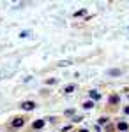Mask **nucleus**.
I'll return each mask as SVG.
<instances>
[{"label": "nucleus", "instance_id": "obj_4", "mask_svg": "<svg viewBox=\"0 0 129 132\" xmlns=\"http://www.w3.org/2000/svg\"><path fill=\"white\" fill-rule=\"evenodd\" d=\"M115 129L119 132H127L129 130V123L127 122H119L117 125H115Z\"/></svg>", "mask_w": 129, "mask_h": 132}, {"label": "nucleus", "instance_id": "obj_20", "mask_svg": "<svg viewBox=\"0 0 129 132\" xmlns=\"http://www.w3.org/2000/svg\"><path fill=\"white\" fill-rule=\"evenodd\" d=\"M78 132H90V130H89V129H80Z\"/></svg>", "mask_w": 129, "mask_h": 132}, {"label": "nucleus", "instance_id": "obj_16", "mask_svg": "<svg viewBox=\"0 0 129 132\" xmlns=\"http://www.w3.org/2000/svg\"><path fill=\"white\" fill-rule=\"evenodd\" d=\"M113 129H115L113 123H108V125H106V132H113Z\"/></svg>", "mask_w": 129, "mask_h": 132}, {"label": "nucleus", "instance_id": "obj_17", "mask_svg": "<svg viewBox=\"0 0 129 132\" xmlns=\"http://www.w3.org/2000/svg\"><path fill=\"white\" fill-rule=\"evenodd\" d=\"M73 129V125H66V127H62V132H69Z\"/></svg>", "mask_w": 129, "mask_h": 132}, {"label": "nucleus", "instance_id": "obj_5", "mask_svg": "<svg viewBox=\"0 0 129 132\" xmlns=\"http://www.w3.org/2000/svg\"><path fill=\"white\" fill-rule=\"evenodd\" d=\"M89 95L92 101H101V92H97V90H90Z\"/></svg>", "mask_w": 129, "mask_h": 132}, {"label": "nucleus", "instance_id": "obj_9", "mask_svg": "<svg viewBox=\"0 0 129 132\" xmlns=\"http://www.w3.org/2000/svg\"><path fill=\"white\" fill-rule=\"evenodd\" d=\"M85 14H87V9H80L73 14V18H80V16H85Z\"/></svg>", "mask_w": 129, "mask_h": 132}, {"label": "nucleus", "instance_id": "obj_3", "mask_svg": "<svg viewBox=\"0 0 129 132\" xmlns=\"http://www.w3.org/2000/svg\"><path fill=\"white\" fill-rule=\"evenodd\" d=\"M44 125H46V120H35L30 125V129L32 130H41V129H44Z\"/></svg>", "mask_w": 129, "mask_h": 132}, {"label": "nucleus", "instance_id": "obj_2", "mask_svg": "<svg viewBox=\"0 0 129 132\" xmlns=\"http://www.w3.org/2000/svg\"><path fill=\"white\" fill-rule=\"evenodd\" d=\"M20 108L23 111H34V109H35V102L34 101H23L20 104Z\"/></svg>", "mask_w": 129, "mask_h": 132}, {"label": "nucleus", "instance_id": "obj_21", "mask_svg": "<svg viewBox=\"0 0 129 132\" xmlns=\"http://www.w3.org/2000/svg\"><path fill=\"white\" fill-rule=\"evenodd\" d=\"M127 132H129V130H127Z\"/></svg>", "mask_w": 129, "mask_h": 132}, {"label": "nucleus", "instance_id": "obj_18", "mask_svg": "<svg viewBox=\"0 0 129 132\" xmlns=\"http://www.w3.org/2000/svg\"><path fill=\"white\" fill-rule=\"evenodd\" d=\"M81 120H83V118H81V116H74V118H73V122H74V123H78V122H81Z\"/></svg>", "mask_w": 129, "mask_h": 132}, {"label": "nucleus", "instance_id": "obj_14", "mask_svg": "<svg viewBox=\"0 0 129 132\" xmlns=\"http://www.w3.org/2000/svg\"><path fill=\"white\" fill-rule=\"evenodd\" d=\"M74 109H66V111H64V114H66V116H74Z\"/></svg>", "mask_w": 129, "mask_h": 132}, {"label": "nucleus", "instance_id": "obj_13", "mask_svg": "<svg viewBox=\"0 0 129 132\" xmlns=\"http://www.w3.org/2000/svg\"><path fill=\"white\" fill-rule=\"evenodd\" d=\"M55 83H59L57 78H48V79H46V85H55Z\"/></svg>", "mask_w": 129, "mask_h": 132}, {"label": "nucleus", "instance_id": "obj_6", "mask_svg": "<svg viewBox=\"0 0 129 132\" xmlns=\"http://www.w3.org/2000/svg\"><path fill=\"white\" fill-rule=\"evenodd\" d=\"M106 74L111 76V78H119V76H122V71H120V69H110Z\"/></svg>", "mask_w": 129, "mask_h": 132}, {"label": "nucleus", "instance_id": "obj_8", "mask_svg": "<svg viewBox=\"0 0 129 132\" xmlns=\"http://www.w3.org/2000/svg\"><path fill=\"white\" fill-rule=\"evenodd\" d=\"M73 65V60H60L59 62V67H69Z\"/></svg>", "mask_w": 129, "mask_h": 132}, {"label": "nucleus", "instance_id": "obj_7", "mask_svg": "<svg viewBox=\"0 0 129 132\" xmlns=\"http://www.w3.org/2000/svg\"><path fill=\"white\" fill-rule=\"evenodd\" d=\"M119 101H120V97L117 95V93H111V95L108 97V102H110V104H119Z\"/></svg>", "mask_w": 129, "mask_h": 132}, {"label": "nucleus", "instance_id": "obj_12", "mask_svg": "<svg viewBox=\"0 0 129 132\" xmlns=\"http://www.w3.org/2000/svg\"><path fill=\"white\" fill-rule=\"evenodd\" d=\"M97 125H108V116H101L99 120H97Z\"/></svg>", "mask_w": 129, "mask_h": 132}, {"label": "nucleus", "instance_id": "obj_1", "mask_svg": "<svg viewBox=\"0 0 129 132\" xmlns=\"http://www.w3.org/2000/svg\"><path fill=\"white\" fill-rule=\"evenodd\" d=\"M25 122H27L25 116H14V118L11 120V127H12V129H20V127L25 125Z\"/></svg>", "mask_w": 129, "mask_h": 132}, {"label": "nucleus", "instance_id": "obj_19", "mask_svg": "<svg viewBox=\"0 0 129 132\" xmlns=\"http://www.w3.org/2000/svg\"><path fill=\"white\" fill-rule=\"evenodd\" d=\"M124 113H126V114H129V106H126V108H124Z\"/></svg>", "mask_w": 129, "mask_h": 132}, {"label": "nucleus", "instance_id": "obj_11", "mask_svg": "<svg viewBox=\"0 0 129 132\" xmlns=\"http://www.w3.org/2000/svg\"><path fill=\"white\" fill-rule=\"evenodd\" d=\"M74 90H76V86H74V85H67V86L64 88V93H73Z\"/></svg>", "mask_w": 129, "mask_h": 132}, {"label": "nucleus", "instance_id": "obj_10", "mask_svg": "<svg viewBox=\"0 0 129 132\" xmlns=\"http://www.w3.org/2000/svg\"><path fill=\"white\" fill-rule=\"evenodd\" d=\"M94 108V101H85L83 102V109H92Z\"/></svg>", "mask_w": 129, "mask_h": 132}, {"label": "nucleus", "instance_id": "obj_15", "mask_svg": "<svg viewBox=\"0 0 129 132\" xmlns=\"http://www.w3.org/2000/svg\"><path fill=\"white\" fill-rule=\"evenodd\" d=\"M28 35H30V32H28V30H23V32L20 34V37H21V39H25V37H28Z\"/></svg>", "mask_w": 129, "mask_h": 132}]
</instances>
